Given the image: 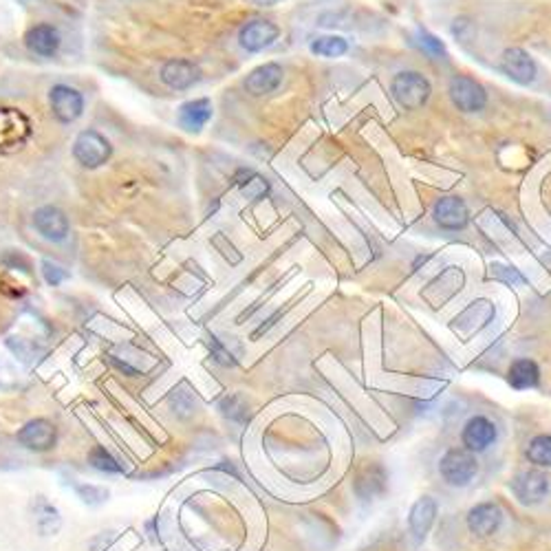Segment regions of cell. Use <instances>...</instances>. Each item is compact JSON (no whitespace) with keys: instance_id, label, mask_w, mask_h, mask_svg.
Returning <instances> with one entry per match:
<instances>
[{"instance_id":"1","label":"cell","mask_w":551,"mask_h":551,"mask_svg":"<svg viewBox=\"0 0 551 551\" xmlns=\"http://www.w3.org/2000/svg\"><path fill=\"white\" fill-rule=\"evenodd\" d=\"M390 93H393V98L401 109L417 110L421 106H426L428 99H431L432 87L428 82V78L421 76L420 71H401L390 82Z\"/></svg>"},{"instance_id":"2","label":"cell","mask_w":551,"mask_h":551,"mask_svg":"<svg viewBox=\"0 0 551 551\" xmlns=\"http://www.w3.org/2000/svg\"><path fill=\"white\" fill-rule=\"evenodd\" d=\"M31 140V121L23 110L0 109V155L23 151Z\"/></svg>"},{"instance_id":"3","label":"cell","mask_w":551,"mask_h":551,"mask_svg":"<svg viewBox=\"0 0 551 551\" xmlns=\"http://www.w3.org/2000/svg\"><path fill=\"white\" fill-rule=\"evenodd\" d=\"M439 473L448 485L465 487L473 483L476 473H479V463L470 450L452 448L439 461Z\"/></svg>"},{"instance_id":"4","label":"cell","mask_w":551,"mask_h":551,"mask_svg":"<svg viewBox=\"0 0 551 551\" xmlns=\"http://www.w3.org/2000/svg\"><path fill=\"white\" fill-rule=\"evenodd\" d=\"M110 155H113V146L98 130H82L73 141V157L79 166L88 168V171L104 166Z\"/></svg>"},{"instance_id":"5","label":"cell","mask_w":551,"mask_h":551,"mask_svg":"<svg viewBox=\"0 0 551 551\" xmlns=\"http://www.w3.org/2000/svg\"><path fill=\"white\" fill-rule=\"evenodd\" d=\"M448 95L452 104L463 113H479L487 106V91L483 84L470 76H454L450 79Z\"/></svg>"},{"instance_id":"6","label":"cell","mask_w":551,"mask_h":551,"mask_svg":"<svg viewBox=\"0 0 551 551\" xmlns=\"http://www.w3.org/2000/svg\"><path fill=\"white\" fill-rule=\"evenodd\" d=\"M51 113L60 124H73L82 118L84 113V98L78 88L68 84H56L49 93Z\"/></svg>"},{"instance_id":"7","label":"cell","mask_w":551,"mask_h":551,"mask_svg":"<svg viewBox=\"0 0 551 551\" xmlns=\"http://www.w3.org/2000/svg\"><path fill=\"white\" fill-rule=\"evenodd\" d=\"M280 38V26L265 18H254L238 31V45L245 51L258 53L269 49Z\"/></svg>"},{"instance_id":"8","label":"cell","mask_w":551,"mask_h":551,"mask_svg":"<svg viewBox=\"0 0 551 551\" xmlns=\"http://www.w3.org/2000/svg\"><path fill=\"white\" fill-rule=\"evenodd\" d=\"M432 221L442 227V230H448V232L463 230L470 221V210L463 199L454 197V194H446V197H439L434 201Z\"/></svg>"},{"instance_id":"9","label":"cell","mask_w":551,"mask_h":551,"mask_svg":"<svg viewBox=\"0 0 551 551\" xmlns=\"http://www.w3.org/2000/svg\"><path fill=\"white\" fill-rule=\"evenodd\" d=\"M501 71L505 73L512 82L527 87L536 79V62L529 56L525 49L521 47H510V49L503 51L501 56Z\"/></svg>"},{"instance_id":"10","label":"cell","mask_w":551,"mask_h":551,"mask_svg":"<svg viewBox=\"0 0 551 551\" xmlns=\"http://www.w3.org/2000/svg\"><path fill=\"white\" fill-rule=\"evenodd\" d=\"M201 79V68L192 60L172 57L161 67V82L172 91H188Z\"/></svg>"},{"instance_id":"11","label":"cell","mask_w":551,"mask_h":551,"mask_svg":"<svg viewBox=\"0 0 551 551\" xmlns=\"http://www.w3.org/2000/svg\"><path fill=\"white\" fill-rule=\"evenodd\" d=\"M512 492L523 505H536L549 494V479L538 470H527L512 481Z\"/></svg>"},{"instance_id":"12","label":"cell","mask_w":551,"mask_h":551,"mask_svg":"<svg viewBox=\"0 0 551 551\" xmlns=\"http://www.w3.org/2000/svg\"><path fill=\"white\" fill-rule=\"evenodd\" d=\"M18 442L31 452H47L56 446L57 431L49 420H31L18 431Z\"/></svg>"},{"instance_id":"13","label":"cell","mask_w":551,"mask_h":551,"mask_svg":"<svg viewBox=\"0 0 551 551\" xmlns=\"http://www.w3.org/2000/svg\"><path fill=\"white\" fill-rule=\"evenodd\" d=\"M492 317H494V305L490 300H476L454 317L452 328L461 336H473V333L490 325Z\"/></svg>"},{"instance_id":"14","label":"cell","mask_w":551,"mask_h":551,"mask_svg":"<svg viewBox=\"0 0 551 551\" xmlns=\"http://www.w3.org/2000/svg\"><path fill=\"white\" fill-rule=\"evenodd\" d=\"M283 76L285 71L278 62H265L245 78V91L254 98H263V95L278 91V87L283 84Z\"/></svg>"},{"instance_id":"15","label":"cell","mask_w":551,"mask_h":551,"mask_svg":"<svg viewBox=\"0 0 551 551\" xmlns=\"http://www.w3.org/2000/svg\"><path fill=\"white\" fill-rule=\"evenodd\" d=\"M34 225L38 234L47 241H65L68 236V219L67 214L56 205H42L36 210Z\"/></svg>"},{"instance_id":"16","label":"cell","mask_w":551,"mask_h":551,"mask_svg":"<svg viewBox=\"0 0 551 551\" xmlns=\"http://www.w3.org/2000/svg\"><path fill=\"white\" fill-rule=\"evenodd\" d=\"M461 439H463L465 450H470V452H481V450H487L496 442V426L487 420V417L476 415L465 423Z\"/></svg>"},{"instance_id":"17","label":"cell","mask_w":551,"mask_h":551,"mask_svg":"<svg viewBox=\"0 0 551 551\" xmlns=\"http://www.w3.org/2000/svg\"><path fill=\"white\" fill-rule=\"evenodd\" d=\"M60 42H62L60 31H57L53 25H47V23L31 26V29L26 31V36H25L26 49H29L31 53H36V56H40V57H53V56H56L57 49H60Z\"/></svg>"},{"instance_id":"18","label":"cell","mask_w":551,"mask_h":551,"mask_svg":"<svg viewBox=\"0 0 551 551\" xmlns=\"http://www.w3.org/2000/svg\"><path fill=\"white\" fill-rule=\"evenodd\" d=\"M503 523V512L496 503H479L468 514V527L476 536H492L499 532Z\"/></svg>"},{"instance_id":"19","label":"cell","mask_w":551,"mask_h":551,"mask_svg":"<svg viewBox=\"0 0 551 551\" xmlns=\"http://www.w3.org/2000/svg\"><path fill=\"white\" fill-rule=\"evenodd\" d=\"M212 115H214V106L208 98L190 99L179 106V124L188 132H201L210 124Z\"/></svg>"},{"instance_id":"20","label":"cell","mask_w":551,"mask_h":551,"mask_svg":"<svg viewBox=\"0 0 551 551\" xmlns=\"http://www.w3.org/2000/svg\"><path fill=\"white\" fill-rule=\"evenodd\" d=\"M386 481H389V476H386V470L379 463H367L358 473V479H355V492H358L359 499L370 501L375 496L384 494Z\"/></svg>"},{"instance_id":"21","label":"cell","mask_w":551,"mask_h":551,"mask_svg":"<svg viewBox=\"0 0 551 551\" xmlns=\"http://www.w3.org/2000/svg\"><path fill=\"white\" fill-rule=\"evenodd\" d=\"M31 516H34L36 529L40 532V536H56L62 527V516L57 512V507H53L45 496L31 501Z\"/></svg>"},{"instance_id":"22","label":"cell","mask_w":551,"mask_h":551,"mask_svg":"<svg viewBox=\"0 0 551 551\" xmlns=\"http://www.w3.org/2000/svg\"><path fill=\"white\" fill-rule=\"evenodd\" d=\"M434 518H437V503L431 496H421L420 501L412 505L411 516H408V525H411L412 536L417 540H423L434 525Z\"/></svg>"},{"instance_id":"23","label":"cell","mask_w":551,"mask_h":551,"mask_svg":"<svg viewBox=\"0 0 551 551\" xmlns=\"http://www.w3.org/2000/svg\"><path fill=\"white\" fill-rule=\"evenodd\" d=\"M507 381H510L512 389L516 390H527V389H536L540 381V369L534 359L529 358H521L510 367V373H507Z\"/></svg>"},{"instance_id":"24","label":"cell","mask_w":551,"mask_h":551,"mask_svg":"<svg viewBox=\"0 0 551 551\" xmlns=\"http://www.w3.org/2000/svg\"><path fill=\"white\" fill-rule=\"evenodd\" d=\"M236 183H238V188H241L243 197H247L252 201L265 199L269 192V183L265 182L261 174H256L252 171H241V174L236 177Z\"/></svg>"},{"instance_id":"25","label":"cell","mask_w":551,"mask_h":551,"mask_svg":"<svg viewBox=\"0 0 551 551\" xmlns=\"http://www.w3.org/2000/svg\"><path fill=\"white\" fill-rule=\"evenodd\" d=\"M348 51V42L342 36H317L311 40V53L320 57H342Z\"/></svg>"},{"instance_id":"26","label":"cell","mask_w":551,"mask_h":551,"mask_svg":"<svg viewBox=\"0 0 551 551\" xmlns=\"http://www.w3.org/2000/svg\"><path fill=\"white\" fill-rule=\"evenodd\" d=\"M527 459L540 468H551V434H538L529 442Z\"/></svg>"},{"instance_id":"27","label":"cell","mask_w":551,"mask_h":551,"mask_svg":"<svg viewBox=\"0 0 551 551\" xmlns=\"http://www.w3.org/2000/svg\"><path fill=\"white\" fill-rule=\"evenodd\" d=\"M88 463H91L95 470H99V473H109V474L121 473V465L113 459V454L102 446H95L91 450V454H88Z\"/></svg>"},{"instance_id":"28","label":"cell","mask_w":551,"mask_h":551,"mask_svg":"<svg viewBox=\"0 0 551 551\" xmlns=\"http://www.w3.org/2000/svg\"><path fill=\"white\" fill-rule=\"evenodd\" d=\"M171 406H172L174 415L190 417L194 412V408H197V401H194V397L188 393V389H185V384H183L171 395Z\"/></svg>"},{"instance_id":"29","label":"cell","mask_w":551,"mask_h":551,"mask_svg":"<svg viewBox=\"0 0 551 551\" xmlns=\"http://www.w3.org/2000/svg\"><path fill=\"white\" fill-rule=\"evenodd\" d=\"M221 411H224L225 417H230V420H234V421L247 420V404H245V400L238 395L225 397V400L221 401Z\"/></svg>"},{"instance_id":"30","label":"cell","mask_w":551,"mask_h":551,"mask_svg":"<svg viewBox=\"0 0 551 551\" xmlns=\"http://www.w3.org/2000/svg\"><path fill=\"white\" fill-rule=\"evenodd\" d=\"M417 45H420L423 51L431 53V56H434V57L446 56V45H443L437 36L431 34V31H423V29L417 31Z\"/></svg>"},{"instance_id":"31","label":"cell","mask_w":551,"mask_h":551,"mask_svg":"<svg viewBox=\"0 0 551 551\" xmlns=\"http://www.w3.org/2000/svg\"><path fill=\"white\" fill-rule=\"evenodd\" d=\"M78 496L82 499L87 505H99L109 499V490L106 487H98V485H76Z\"/></svg>"},{"instance_id":"32","label":"cell","mask_w":551,"mask_h":551,"mask_svg":"<svg viewBox=\"0 0 551 551\" xmlns=\"http://www.w3.org/2000/svg\"><path fill=\"white\" fill-rule=\"evenodd\" d=\"M40 267H42V276H45V280L51 285V287H57V285L65 283V280L68 278V274L65 272V269L51 261H42Z\"/></svg>"},{"instance_id":"33","label":"cell","mask_w":551,"mask_h":551,"mask_svg":"<svg viewBox=\"0 0 551 551\" xmlns=\"http://www.w3.org/2000/svg\"><path fill=\"white\" fill-rule=\"evenodd\" d=\"M210 351H212V358H214L219 364H224V367H234L236 364L234 355L227 351L224 344H221V340H216V338H210Z\"/></svg>"},{"instance_id":"34","label":"cell","mask_w":551,"mask_h":551,"mask_svg":"<svg viewBox=\"0 0 551 551\" xmlns=\"http://www.w3.org/2000/svg\"><path fill=\"white\" fill-rule=\"evenodd\" d=\"M492 276L499 280H505V283L510 285H523L525 283V278H523L521 274L516 272V269L512 267H503V265H492Z\"/></svg>"},{"instance_id":"35","label":"cell","mask_w":551,"mask_h":551,"mask_svg":"<svg viewBox=\"0 0 551 551\" xmlns=\"http://www.w3.org/2000/svg\"><path fill=\"white\" fill-rule=\"evenodd\" d=\"M5 265H7L9 269L18 267V265H23L26 272H29V263H26V258L20 256V254H16V252L14 254H7V256H5Z\"/></svg>"},{"instance_id":"36","label":"cell","mask_w":551,"mask_h":551,"mask_svg":"<svg viewBox=\"0 0 551 551\" xmlns=\"http://www.w3.org/2000/svg\"><path fill=\"white\" fill-rule=\"evenodd\" d=\"M250 5H256V7H272V5L283 3V0H247Z\"/></svg>"},{"instance_id":"37","label":"cell","mask_w":551,"mask_h":551,"mask_svg":"<svg viewBox=\"0 0 551 551\" xmlns=\"http://www.w3.org/2000/svg\"><path fill=\"white\" fill-rule=\"evenodd\" d=\"M20 3H29V0H20Z\"/></svg>"}]
</instances>
